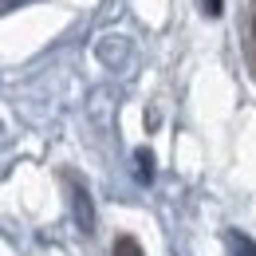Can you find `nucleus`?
I'll return each instance as SVG.
<instances>
[{
    "instance_id": "nucleus-1",
    "label": "nucleus",
    "mask_w": 256,
    "mask_h": 256,
    "mask_svg": "<svg viewBox=\"0 0 256 256\" xmlns=\"http://www.w3.org/2000/svg\"><path fill=\"white\" fill-rule=\"evenodd\" d=\"M71 205H75V221H79V228L91 236V232H95V224H98V217H95V205H91L87 186H71Z\"/></svg>"
},
{
    "instance_id": "nucleus-2",
    "label": "nucleus",
    "mask_w": 256,
    "mask_h": 256,
    "mask_svg": "<svg viewBox=\"0 0 256 256\" xmlns=\"http://www.w3.org/2000/svg\"><path fill=\"white\" fill-rule=\"evenodd\" d=\"M134 162H138V182H154V154L150 150H134Z\"/></svg>"
},
{
    "instance_id": "nucleus-3",
    "label": "nucleus",
    "mask_w": 256,
    "mask_h": 256,
    "mask_svg": "<svg viewBox=\"0 0 256 256\" xmlns=\"http://www.w3.org/2000/svg\"><path fill=\"white\" fill-rule=\"evenodd\" d=\"M114 256H146V252H142V244L134 236L122 232V236H114Z\"/></svg>"
},
{
    "instance_id": "nucleus-4",
    "label": "nucleus",
    "mask_w": 256,
    "mask_h": 256,
    "mask_svg": "<svg viewBox=\"0 0 256 256\" xmlns=\"http://www.w3.org/2000/svg\"><path fill=\"white\" fill-rule=\"evenodd\" d=\"M205 12H209V16H221V12H224V0H205Z\"/></svg>"
}]
</instances>
